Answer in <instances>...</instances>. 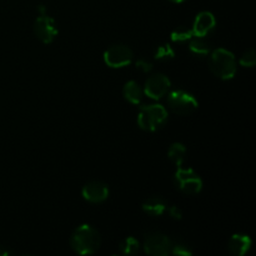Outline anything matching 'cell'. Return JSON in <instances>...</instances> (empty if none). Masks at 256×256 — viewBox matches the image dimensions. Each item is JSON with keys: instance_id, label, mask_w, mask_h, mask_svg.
<instances>
[{"instance_id": "cell-22", "label": "cell", "mask_w": 256, "mask_h": 256, "mask_svg": "<svg viewBox=\"0 0 256 256\" xmlns=\"http://www.w3.org/2000/svg\"><path fill=\"white\" fill-rule=\"evenodd\" d=\"M135 66H136V69L142 70V72H150L152 70V64L148 62L146 59H138L135 62Z\"/></svg>"}, {"instance_id": "cell-24", "label": "cell", "mask_w": 256, "mask_h": 256, "mask_svg": "<svg viewBox=\"0 0 256 256\" xmlns=\"http://www.w3.org/2000/svg\"><path fill=\"white\" fill-rule=\"evenodd\" d=\"M39 12H42V14H46V10H45V8L42 6V5H40V6H39Z\"/></svg>"}, {"instance_id": "cell-4", "label": "cell", "mask_w": 256, "mask_h": 256, "mask_svg": "<svg viewBox=\"0 0 256 256\" xmlns=\"http://www.w3.org/2000/svg\"><path fill=\"white\" fill-rule=\"evenodd\" d=\"M168 106L174 114L189 115L199 106V102L192 94L182 89L172 90L168 95Z\"/></svg>"}, {"instance_id": "cell-7", "label": "cell", "mask_w": 256, "mask_h": 256, "mask_svg": "<svg viewBox=\"0 0 256 256\" xmlns=\"http://www.w3.org/2000/svg\"><path fill=\"white\" fill-rule=\"evenodd\" d=\"M172 242L162 232H149L145 236L144 252L152 256H166L170 254Z\"/></svg>"}, {"instance_id": "cell-1", "label": "cell", "mask_w": 256, "mask_h": 256, "mask_svg": "<svg viewBox=\"0 0 256 256\" xmlns=\"http://www.w3.org/2000/svg\"><path fill=\"white\" fill-rule=\"evenodd\" d=\"M100 245L102 238L98 230L86 224L76 228L70 236V246L79 255L94 254L99 250Z\"/></svg>"}, {"instance_id": "cell-19", "label": "cell", "mask_w": 256, "mask_h": 256, "mask_svg": "<svg viewBox=\"0 0 256 256\" xmlns=\"http://www.w3.org/2000/svg\"><path fill=\"white\" fill-rule=\"evenodd\" d=\"M154 56L155 59L160 60V62H168V60L174 59L175 52L174 49H172V45L164 44V45H160V46L155 50Z\"/></svg>"}, {"instance_id": "cell-6", "label": "cell", "mask_w": 256, "mask_h": 256, "mask_svg": "<svg viewBox=\"0 0 256 256\" xmlns=\"http://www.w3.org/2000/svg\"><path fill=\"white\" fill-rule=\"evenodd\" d=\"M132 52L129 46L122 44L112 45L104 52V62L112 69L128 66L132 62Z\"/></svg>"}, {"instance_id": "cell-18", "label": "cell", "mask_w": 256, "mask_h": 256, "mask_svg": "<svg viewBox=\"0 0 256 256\" xmlns=\"http://www.w3.org/2000/svg\"><path fill=\"white\" fill-rule=\"evenodd\" d=\"M140 249V244L135 238L129 236L124 239L120 244V252L124 255H135Z\"/></svg>"}, {"instance_id": "cell-15", "label": "cell", "mask_w": 256, "mask_h": 256, "mask_svg": "<svg viewBox=\"0 0 256 256\" xmlns=\"http://www.w3.org/2000/svg\"><path fill=\"white\" fill-rule=\"evenodd\" d=\"M168 156L178 168L182 166L185 158H186V148L182 142H174L170 145L169 150H168Z\"/></svg>"}, {"instance_id": "cell-9", "label": "cell", "mask_w": 256, "mask_h": 256, "mask_svg": "<svg viewBox=\"0 0 256 256\" xmlns=\"http://www.w3.org/2000/svg\"><path fill=\"white\" fill-rule=\"evenodd\" d=\"M34 34L38 39L44 44H50L54 42L55 38L58 36V28L55 24L54 19L48 16L46 14H42L35 20L34 26Z\"/></svg>"}, {"instance_id": "cell-11", "label": "cell", "mask_w": 256, "mask_h": 256, "mask_svg": "<svg viewBox=\"0 0 256 256\" xmlns=\"http://www.w3.org/2000/svg\"><path fill=\"white\" fill-rule=\"evenodd\" d=\"M216 26V19L210 12H202L196 15L192 24V32L198 38H205Z\"/></svg>"}, {"instance_id": "cell-12", "label": "cell", "mask_w": 256, "mask_h": 256, "mask_svg": "<svg viewBox=\"0 0 256 256\" xmlns=\"http://www.w3.org/2000/svg\"><path fill=\"white\" fill-rule=\"evenodd\" d=\"M252 239L249 235L245 234H235L230 238L228 242V250L230 254L235 256H242L246 254L252 248Z\"/></svg>"}, {"instance_id": "cell-14", "label": "cell", "mask_w": 256, "mask_h": 256, "mask_svg": "<svg viewBox=\"0 0 256 256\" xmlns=\"http://www.w3.org/2000/svg\"><path fill=\"white\" fill-rule=\"evenodd\" d=\"M122 95H124L125 100L132 105H139L142 102V96H144V90L142 89L139 84L134 80H130L124 85L122 89Z\"/></svg>"}, {"instance_id": "cell-8", "label": "cell", "mask_w": 256, "mask_h": 256, "mask_svg": "<svg viewBox=\"0 0 256 256\" xmlns=\"http://www.w3.org/2000/svg\"><path fill=\"white\" fill-rule=\"evenodd\" d=\"M172 82L169 78L164 74H155L152 75L149 79L145 82L144 85V94L149 96L150 99L160 100L162 96L169 92Z\"/></svg>"}, {"instance_id": "cell-21", "label": "cell", "mask_w": 256, "mask_h": 256, "mask_svg": "<svg viewBox=\"0 0 256 256\" xmlns=\"http://www.w3.org/2000/svg\"><path fill=\"white\" fill-rule=\"evenodd\" d=\"M240 65L244 68H254L256 65V54L254 49H249L240 56Z\"/></svg>"}, {"instance_id": "cell-5", "label": "cell", "mask_w": 256, "mask_h": 256, "mask_svg": "<svg viewBox=\"0 0 256 256\" xmlns=\"http://www.w3.org/2000/svg\"><path fill=\"white\" fill-rule=\"evenodd\" d=\"M174 179L178 189L185 194L196 195L202 192V180L192 169H184L182 166L178 168Z\"/></svg>"}, {"instance_id": "cell-23", "label": "cell", "mask_w": 256, "mask_h": 256, "mask_svg": "<svg viewBox=\"0 0 256 256\" xmlns=\"http://www.w3.org/2000/svg\"><path fill=\"white\" fill-rule=\"evenodd\" d=\"M169 214H170V216L172 218V219L180 220L182 218V210H180V208L176 206V205H174V206H170L169 208Z\"/></svg>"}, {"instance_id": "cell-17", "label": "cell", "mask_w": 256, "mask_h": 256, "mask_svg": "<svg viewBox=\"0 0 256 256\" xmlns=\"http://www.w3.org/2000/svg\"><path fill=\"white\" fill-rule=\"evenodd\" d=\"M194 36V32L192 29H189L186 26H178L176 29H174L170 35V39L174 42H184L190 40Z\"/></svg>"}, {"instance_id": "cell-3", "label": "cell", "mask_w": 256, "mask_h": 256, "mask_svg": "<svg viewBox=\"0 0 256 256\" xmlns=\"http://www.w3.org/2000/svg\"><path fill=\"white\" fill-rule=\"evenodd\" d=\"M168 122V112L162 105H142L138 114V124L145 132H156Z\"/></svg>"}, {"instance_id": "cell-10", "label": "cell", "mask_w": 256, "mask_h": 256, "mask_svg": "<svg viewBox=\"0 0 256 256\" xmlns=\"http://www.w3.org/2000/svg\"><path fill=\"white\" fill-rule=\"evenodd\" d=\"M82 195L86 202L99 204L109 198V188L105 182L99 180H92L86 182L82 190Z\"/></svg>"}, {"instance_id": "cell-13", "label": "cell", "mask_w": 256, "mask_h": 256, "mask_svg": "<svg viewBox=\"0 0 256 256\" xmlns=\"http://www.w3.org/2000/svg\"><path fill=\"white\" fill-rule=\"evenodd\" d=\"M168 209V202L162 196H152L146 199L142 204V210L150 216H159L162 215Z\"/></svg>"}, {"instance_id": "cell-16", "label": "cell", "mask_w": 256, "mask_h": 256, "mask_svg": "<svg viewBox=\"0 0 256 256\" xmlns=\"http://www.w3.org/2000/svg\"><path fill=\"white\" fill-rule=\"evenodd\" d=\"M189 49L192 52V54H194L195 56L199 58H205L209 56V54L212 52V48H210L209 42H205L202 38H198L196 39H192L190 42Z\"/></svg>"}, {"instance_id": "cell-26", "label": "cell", "mask_w": 256, "mask_h": 256, "mask_svg": "<svg viewBox=\"0 0 256 256\" xmlns=\"http://www.w3.org/2000/svg\"><path fill=\"white\" fill-rule=\"evenodd\" d=\"M169 2H176V4H179V2H185V0H169Z\"/></svg>"}, {"instance_id": "cell-25", "label": "cell", "mask_w": 256, "mask_h": 256, "mask_svg": "<svg viewBox=\"0 0 256 256\" xmlns=\"http://www.w3.org/2000/svg\"><path fill=\"white\" fill-rule=\"evenodd\" d=\"M8 254H9V252H8L6 250H2V248H0V255H8Z\"/></svg>"}, {"instance_id": "cell-20", "label": "cell", "mask_w": 256, "mask_h": 256, "mask_svg": "<svg viewBox=\"0 0 256 256\" xmlns=\"http://www.w3.org/2000/svg\"><path fill=\"white\" fill-rule=\"evenodd\" d=\"M170 254L178 255V256H190L192 255V250L190 249V246L188 244L182 242H176L172 244V250H170Z\"/></svg>"}, {"instance_id": "cell-2", "label": "cell", "mask_w": 256, "mask_h": 256, "mask_svg": "<svg viewBox=\"0 0 256 256\" xmlns=\"http://www.w3.org/2000/svg\"><path fill=\"white\" fill-rule=\"evenodd\" d=\"M209 68L219 79L230 80L236 74V60L232 52L220 48L209 54Z\"/></svg>"}]
</instances>
